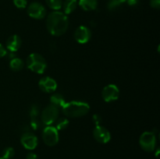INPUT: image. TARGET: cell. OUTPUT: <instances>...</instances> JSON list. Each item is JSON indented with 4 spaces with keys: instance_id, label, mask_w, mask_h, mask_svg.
<instances>
[{
    "instance_id": "cell-12",
    "label": "cell",
    "mask_w": 160,
    "mask_h": 159,
    "mask_svg": "<svg viewBox=\"0 0 160 159\" xmlns=\"http://www.w3.org/2000/svg\"><path fill=\"white\" fill-rule=\"evenodd\" d=\"M39 88L45 93L54 92L57 88V83L50 76H44L38 82Z\"/></svg>"
},
{
    "instance_id": "cell-26",
    "label": "cell",
    "mask_w": 160,
    "mask_h": 159,
    "mask_svg": "<svg viewBox=\"0 0 160 159\" xmlns=\"http://www.w3.org/2000/svg\"><path fill=\"white\" fill-rule=\"evenodd\" d=\"M7 55V51H6V49L4 48L2 44H0V59L1 58H3L4 56H6Z\"/></svg>"
},
{
    "instance_id": "cell-22",
    "label": "cell",
    "mask_w": 160,
    "mask_h": 159,
    "mask_svg": "<svg viewBox=\"0 0 160 159\" xmlns=\"http://www.w3.org/2000/svg\"><path fill=\"white\" fill-rule=\"evenodd\" d=\"M15 155V150L11 147L5 148L2 151V157L4 159H11Z\"/></svg>"
},
{
    "instance_id": "cell-10",
    "label": "cell",
    "mask_w": 160,
    "mask_h": 159,
    "mask_svg": "<svg viewBox=\"0 0 160 159\" xmlns=\"http://www.w3.org/2000/svg\"><path fill=\"white\" fill-rule=\"evenodd\" d=\"M20 142H21V144L23 145V147L26 148L27 150L32 151L37 147L38 140V137L33 132H26L22 134Z\"/></svg>"
},
{
    "instance_id": "cell-25",
    "label": "cell",
    "mask_w": 160,
    "mask_h": 159,
    "mask_svg": "<svg viewBox=\"0 0 160 159\" xmlns=\"http://www.w3.org/2000/svg\"><path fill=\"white\" fill-rule=\"evenodd\" d=\"M93 121L97 126V125H98L102 122V117L99 115H98V114H95L93 115Z\"/></svg>"
},
{
    "instance_id": "cell-1",
    "label": "cell",
    "mask_w": 160,
    "mask_h": 159,
    "mask_svg": "<svg viewBox=\"0 0 160 159\" xmlns=\"http://www.w3.org/2000/svg\"><path fill=\"white\" fill-rule=\"evenodd\" d=\"M46 27L52 35H62L69 27L68 17L64 12L53 11L47 17Z\"/></svg>"
},
{
    "instance_id": "cell-2",
    "label": "cell",
    "mask_w": 160,
    "mask_h": 159,
    "mask_svg": "<svg viewBox=\"0 0 160 159\" xmlns=\"http://www.w3.org/2000/svg\"><path fill=\"white\" fill-rule=\"evenodd\" d=\"M64 115L69 118H79L87 115L90 110V106L84 101H73L67 102L62 108Z\"/></svg>"
},
{
    "instance_id": "cell-13",
    "label": "cell",
    "mask_w": 160,
    "mask_h": 159,
    "mask_svg": "<svg viewBox=\"0 0 160 159\" xmlns=\"http://www.w3.org/2000/svg\"><path fill=\"white\" fill-rule=\"evenodd\" d=\"M29 115L31 117V128L34 130H36L41 126L40 121L38 120L39 108L38 104H34L31 106Z\"/></svg>"
},
{
    "instance_id": "cell-3",
    "label": "cell",
    "mask_w": 160,
    "mask_h": 159,
    "mask_svg": "<svg viewBox=\"0 0 160 159\" xmlns=\"http://www.w3.org/2000/svg\"><path fill=\"white\" fill-rule=\"evenodd\" d=\"M27 66L34 73L42 74L47 68V62L45 58L38 53H31L27 59Z\"/></svg>"
},
{
    "instance_id": "cell-5",
    "label": "cell",
    "mask_w": 160,
    "mask_h": 159,
    "mask_svg": "<svg viewBox=\"0 0 160 159\" xmlns=\"http://www.w3.org/2000/svg\"><path fill=\"white\" fill-rule=\"evenodd\" d=\"M59 108L52 104L46 106L41 114V120L46 126H50L54 123L59 118Z\"/></svg>"
},
{
    "instance_id": "cell-30",
    "label": "cell",
    "mask_w": 160,
    "mask_h": 159,
    "mask_svg": "<svg viewBox=\"0 0 160 159\" xmlns=\"http://www.w3.org/2000/svg\"><path fill=\"white\" fill-rule=\"evenodd\" d=\"M0 159H4V158H2V157H0Z\"/></svg>"
},
{
    "instance_id": "cell-23",
    "label": "cell",
    "mask_w": 160,
    "mask_h": 159,
    "mask_svg": "<svg viewBox=\"0 0 160 159\" xmlns=\"http://www.w3.org/2000/svg\"><path fill=\"white\" fill-rule=\"evenodd\" d=\"M13 4L18 9H24L28 6L27 0H13Z\"/></svg>"
},
{
    "instance_id": "cell-17",
    "label": "cell",
    "mask_w": 160,
    "mask_h": 159,
    "mask_svg": "<svg viewBox=\"0 0 160 159\" xmlns=\"http://www.w3.org/2000/svg\"><path fill=\"white\" fill-rule=\"evenodd\" d=\"M50 102H51V104L56 106L58 108H62L66 104L64 97L59 93H55L52 95L51 98H50Z\"/></svg>"
},
{
    "instance_id": "cell-7",
    "label": "cell",
    "mask_w": 160,
    "mask_h": 159,
    "mask_svg": "<svg viewBox=\"0 0 160 159\" xmlns=\"http://www.w3.org/2000/svg\"><path fill=\"white\" fill-rule=\"evenodd\" d=\"M27 12L31 18L35 20H42L46 16V9L38 2H33L28 6Z\"/></svg>"
},
{
    "instance_id": "cell-29",
    "label": "cell",
    "mask_w": 160,
    "mask_h": 159,
    "mask_svg": "<svg viewBox=\"0 0 160 159\" xmlns=\"http://www.w3.org/2000/svg\"><path fill=\"white\" fill-rule=\"evenodd\" d=\"M159 149H157V151H156V157H159Z\"/></svg>"
},
{
    "instance_id": "cell-24",
    "label": "cell",
    "mask_w": 160,
    "mask_h": 159,
    "mask_svg": "<svg viewBox=\"0 0 160 159\" xmlns=\"http://www.w3.org/2000/svg\"><path fill=\"white\" fill-rule=\"evenodd\" d=\"M150 6H151L153 9H159L160 0H150Z\"/></svg>"
},
{
    "instance_id": "cell-4",
    "label": "cell",
    "mask_w": 160,
    "mask_h": 159,
    "mask_svg": "<svg viewBox=\"0 0 160 159\" xmlns=\"http://www.w3.org/2000/svg\"><path fill=\"white\" fill-rule=\"evenodd\" d=\"M156 135L153 132H145L141 135L139 138V144L141 147L147 152H152L156 150Z\"/></svg>"
},
{
    "instance_id": "cell-14",
    "label": "cell",
    "mask_w": 160,
    "mask_h": 159,
    "mask_svg": "<svg viewBox=\"0 0 160 159\" xmlns=\"http://www.w3.org/2000/svg\"><path fill=\"white\" fill-rule=\"evenodd\" d=\"M21 44V38L17 34H14L10 36L6 41V48L10 52H15L20 49Z\"/></svg>"
},
{
    "instance_id": "cell-8",
    "label": "cell",
    "mask_w": 160,
    "mask_h": 159,
    "mask_svg": "<svg viewBox=\"0 0 160 159\" xmlns=\"http://www.w3.org/2000/svg\"><path fill=\"white\" fill-rule=\"evenodd\" d=\"M120 90L115 84H109L103 88L102 91V97L106 102H112L119 98Z\"/></svg>"
},
{
    "instance_id": "cell-21",
    "label": "cell",
    "mask_w": 160,
    "mask_h": 159,
    "mask_svg": "<svg viewBox=\"0 0 160 159\" xmlns=\"http://www.w3.org/2000/svg\"><path fill=\"white\" fill-rule=\"evenodd\" d=\"M46 4L48 7L53 10H59L62 8V0H45Z\"/></svg>"
},
{
    "instance_id": "cell-15",
    "label": "cell",
    "mask_w": 160,
    "mask_h": 159,
    "mask_svg": "<svg viewBox=\"0 0 160 159\" xmlns=\"http://www.w3.org/2000/svg\"><path fill=\"white\" fill-rule=\"evenodd\" d=\"M78 5L83 10L92 11L98 6V0H79Z\"/></svg>"
},
{
    "instance_id": "cell-11",
    "label": "cell",
    "mask_w": 160,
    "mask_h": 159,
    "mask_svg": "<svg viewBox=\"0 0 160 159\" xmlns=\"http://www.w3.org/2000/svg\"><path fill=\"white\" fill-rule=\"evenodd\" d=\"M92 37V31L85 26H80L75 30L74 38L79 44H86Z\"/></svg>"
},
{
    "instance_id": "cell-6",
    "label": "cell",
    "mask_w": 160,
    "mask_h": 159,
    "mask_svg": "<svg viewBox=\"0 0 160 159\" xmlns=\"http://www.w3.org/2000/svg\"><path fill=\"white\" fill-rule=\"evenodd\" d=\"M59 132L58 130L52 126H47L42 132V140L48 147L56 146L59 142Z\"/></svg>"
},
{
    "instance_id": "cell-9",
    "label": "cell",
    "mask_w": 160,
    "mask_h": 159,
    "mask_svg": "<svg viewBox=\"0 0 160 159\" xmlns=\"http://www.w3.org/2000/svg\"><path fill=\"white\" fill-rule=\"evenodd\" d=\"M93 137L100 143H107L111 140V134L106 127L97 125L93 130Z\"/></svg>"
},
{
    "instance_id": "cell-28",
    "label": "cell",
    "mask_w": 160,
    "mask_h": 159,
    "mask_svg": "<svg viewBox=\"0 0 160 159\" xmlns=\"http://www.w3.org/2000/svg\"><path fill=\"white\" fill-rule=\"evenodd\" d=\"M26 159H38L37 154L33 152H30L27 154Z\"/></svg>"
},
{
    "instance_id": "cell-19",
    "label": "cell",
    "mask_w": 160,
    "mask_h": 159,
    "mask_svg": "<svg viewBox=\"0 0 160 159\" xmlns=\"http://www.w3.org/2000/svg\"><path fill=\"white\" fill-rule=\"evenodd\" d=\"M56 123V129H57L58 131L64 130V129H67L69 126V121L67 118H59L56 119V121L55 122Z\"/></svg>"
},
{
    "instance_id": "cell-18",
    "label": "cell",
    "mask_w": 160,
    "mask_h": 159,
    "mask_svg": "<svg viewBox=\"0 0 160 159\" xmlns=\"http://www.w3.org/2000/svg\"><path fill=\"white\" fill-rule=\"evenodd\" d=\"M23 66H24V63H23V60L18 57L12 59L9 62V67L14 72L20 71V70H23Z\"/></svg>"
},
{
    "instance_id": "cell-20",
    "label": "cell",
    "mask_w": 160,
    "mask_h": 159,
    "mask_svg": "<svg viewBox=\"0 0 160 159\" xmlns=\"http://www.w3.org/2000/svg\"><path fill=\"white\" fill-rule=\"evenodd\" d=\"M127 0H109L107 3V9L109 11H113L120 8Z\"/></svg>"
},
{
    "instance_id": "cell-27",
    "label": "cell",
    "mask_w": 160,
    "mask_h": 159,
    "mask_svg": "<svg viewBox=\"0 0 160 159\" xmlns=\"http://www.w3.org/2000/svg\"><path fill=\"white\" fill-rule=\"evenodd\" d=\"M126 2L130 6H136L139 4V0H127Z\"/></svg>"
},
{
    "instance_id": "cell-16",
    "label": "cell",
    "mask_w": 160,
    "mask_h": 159,
    "mask_svg": "<svg viewBox=\"0 0 160 159\" xmlns=\"http://www.w3.org/2000/svg\"><path fill=\"white\" fill-rule=\"evenodd\" d=\"M78 5V0H65L62 2V8L63 9L64 13L70 14L73 12L77 9Z\"/></svg>"
}]
</instances>
